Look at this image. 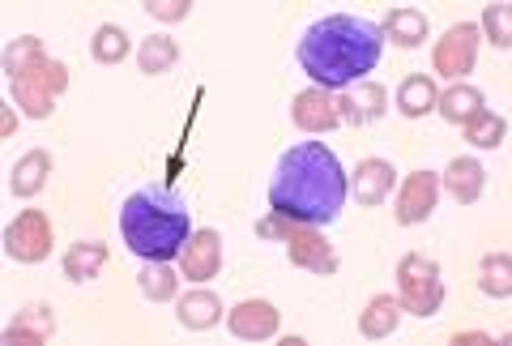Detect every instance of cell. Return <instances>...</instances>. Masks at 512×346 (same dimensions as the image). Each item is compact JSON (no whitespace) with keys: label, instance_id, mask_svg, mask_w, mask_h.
Wrapping results in <instances>:
<instances>
[{"label":"cell","instance_id":"obj_1","mask_svg":"<svg viewBox=\"0 0 512 346\" xmlns=\"http://www.w3.org/2000/svg\"><path fill=\"white\" fill-rule=\"evenodd\" d=\"M346 171L325 141H299L278 159L269 180V210L295 223H333L346 206Z\"/></svg>","mask_w":512,"mask_h":346},{"label":"cell","instance_id":"obj_2","mask_svg":"<svg viewBox=\"0 0 512 346\" xmlns=\"http://www.w3.org/2000/svg\"><path fill=\"white\" fill-rule=\"evenodd\" d=\"M384 35L376 22L355 13H329L312 22L299 39V65L320 90H346L363 73L376 69Z\"/></svg>","mask_w":512,"mask_h":346},{"label":"cell","instance_id":"obj_3","mask_svg":"<svg viewBox=\"0 0 512 346\" xmlns=\"http://www.w3.org/2000/svg\"><path fill=\"white\" fill-rule=\"evenodd\" d=\"M120 231L124 244L141 261H171L188 244V206L171 188H137L120 206Z\"/></svg>","mask_w":512,"mask_h":346},{"label":"cell","instance_id":"obj_4","mask_svg":"<svg viewBox=\"0 0 512 346\" xmlns=\"http://www.w3.org/2000/svg\"><path fill=\"white\" fill-rule=\"evenodd\" d=\"M256 231L269 235V240H282L286 257H291V265H299V270H312L320 278L338 274V253L329 248V240L320 235L312 223H295V218H282V214H269L256 223Z\"/></svg>","mask_w":512,"mask_h":346},{"label":"cell","instance_id":"obj_5","mask_svg":"<svg viewBox=\"0 0 512 346\" xmlns=\"http://www.w3.org/2000/svg\"><path fill=\"white\" fill-rule=\"evenodd\" d=\"M397 304L410 317H431L440 304H444V278H440V265L423 257V253H410L397 265Z\"/></svg>","mask_w":512,"mask_h":346},{"label":"cell","instance_id":"obj_6","mask_svg":"<svg viewBox=\"0 0 512 346\" xmlns=\"http://www.w3.org/2000/svg\"><path fill=\"white\" fill-rule=\"evenodd\" d=\"M69 86V69L60 65V60H39L30 73H22L18 82H13V99H18V107L30 116V120H47L52 116V103H56V94Z\"/></svg>","mask_w":512,"mask_h":346},{"label":"cell","instance_id":"obj_7","mask_svg":"<svg viewBox=\"0 0 512 346\" xmlns=\"http://www.w3.org/2000/svg\"><path fill=\"white\" fill-rule=\"evenodd\" d=\"M5 253L22 265H35L52 253V218L43 210H22L5 227Z\"/></svg>","mask_w":512,"mask_h":346},{"label":"cell","instance_id":"obj_8","mask_svg":"<svg viewBox=\"0 0 512 346\" xmlns=\"http://www.w3.org/2000/svg\"><path fill=\"white\" fill-rule=\"evenodd\" d=\"M478 60V26L474 22H457L444 30V39H436V52H431V65L440 77H461L470 73Z\"/></svg>","mask_w":512,"mask_h":346},{"label":"cell","instance_id":"obj_9","mask_svg":"<svg viewBox=\"0 0 512 346\" xmlns=\"http://www.w3.org/2000/svg\"><path fill=\"white\" fill-rule=\"evenodd\" d=\"M436 201H440V176L436 171H410L402 193H397V206H393V218L402 227H419L436 214Z\"/></svg>","mask_w":512,"mask_h":346},{"label":"cell","instance_id":"obj_10","mask_svg":"<svg viewBox=\"0 0 512 346\" xmlns=\"http://www.w3.org/2000/svg\"><path fill=\"white\" fill-rule=\"evenodd\" d=\"M218 270H222V235L210 231V227L192 231L188 244L180 248V274L188 282H205V278H214Z\"/></svg>","mask_w":512,"mask_h":346},{"label":"cell","instance_id":"obj_11","mask_svg":"<svg viewBox=\"0 0 512 346\" xmlns=\"http://www.w3.org/2000/svg\"><path fill=\"white\" fill-rule=\"evenodd\" d=\"M338 120L350 124V129H363V124H372L384 116V103H389V94H384V86L376 82H359V86H346L338 99Z\"/></svg>","mask_w":512,"mask_h":346},{"label":"cell","instance_id":"obj_12","mask_svg":"<svg viewBox=\"0 0 512 346\" xmlns=\"http://www.w3.org/2000/svg\"><path fill=\"white\" fill-rule=\"evenodd\" d=\"M291 120L299 124L303 133H329V129H338V103H333V94L329 90H299L295 99H291Z\"/></svg>","mask_w":512,"mask_h":346},{"label":"cell","instance_id":"obj_13","mask_svg":"<svg viewBox=\"0 0 512 346\" xmlns=\"http://www.w3.org/2000/svg\"><path fill=\"white\" fill-rule=\"evenodd\" d=\"M227 325H231V334L244 338V342L274 338L278 334V308L269 300H244L227 312Z\"/></svg>","mask_w":512,"mask_h":346},{"label":"cell","instance_id":"obj_14","mask_svg":"<svg viewBox=\"0 0 512 346\" xmlns=\"http://www.w3.org/2000/svg\"><path fill=\"white\" fill-rule=\"evenodd\" d=\"M440 184L448 188V197H453V201H461V206H470V201L483 197V188H487V171H483V163H478V159H470V154H457V159L444 167Z\"/></svg>","mask_w":512,"mask_h":346},{"label":"cell","instance_id":"obj_15","mask_svg":"<svg viewBox=\"0 0 512 346\" xmlns=\"http://www.w3.org/2000/svg\"><path fill=\"white\" fill-rule=\"evenodd\" d=\"M393 163H384V159H363L355 167V176H350V193L359 197V206H380L384 197L393 193Z\"/></svg>","mask_w":512,"mask_h":346},{"label":"cell","instance_id":"obj_16","mask_svg":"<svg viewBox=\"0 0 512 346\" xmlns=\"http://www.w3.org/2000/svg\"><path fill=\"white\" fill-rule=\"evenodd\" d=\"M52 334H56V312L47 304H30L22 317L5 329V342H13V346H39Z\"/></svg>","mask_w":512,"mask_h":346},{"label":"cell","instance_id":"obj_17","mask_svg":"<svg viewBox=\"0 0 512 346\" xmlns=\"http://www.w3.org/2000/svg\"><path fill=\"white\" fill-rule=\"evenodd\" d=\"M47 176H52V154H47V150H30V154H22V159L13 163L9 188L18 197H35L39 188L47 184Z\"/></svg>","mask_w":512,"mask_h":346},{"label":"cell","instance_id":"obj_18","mask_svg":"<svg viewBox=\"0 0 512 346\" xmlns=\"http://www.w3.org/2000/svg\"><path fill=\"white\" fill-rule=\"evenodd\" d=\"M436 99H440V90H436V82H431L427 73H410L406 82L397 86V112L410 116V120L436 112Z\"/></svg>","mask_w":512,"mask_h":346},{"label":"cell","instance_id":"obj_19","mask_svg":"<svg viewBox=\"0 0 512 346\" xmlns=\"http://www.w3.org/2000/svg\"><path fill=\"white\" fill-rule=\"evenodd\" d=\"M402 304L393 300V295H376L372 304L363 308V317H359V334L363 338H389L397 334V325H402Z\"/></svg>","mask_w":512,"mask_h":346},{"label":"cell","instance_id":"obj_20","mask_svg":"<svg viewBox=\"0 0 512 346\" xmlns=\"http://www.w3.org/2000/svg\"><path fill=\"white\" fill-rule=\"evenodd\" d=\"M103 261H107V244L99 240H82V244H73L69 253H64V278L69 282H90V278H99L103 270Z\"/></svg>","mask_w":512,"mask_h":346},{"label":"cell","instance_id":"obj_21","mask_svg":"<svg viewBox=\"0 0 512 346\" xmlns=\"http://www.w3.org/2000/svg\"><path fill=\"white\" fill-rule=\"evenodd\" d=\"M175 321L184 329H214L222 321V300L214 291H188L180 300V312H175Z\"/></svg>","mask_w":512,"mask_h":346},{"label":"cell","instance_id":"obj_22","mask_svg":"<svg viewBox=\"0 0 512 346\" xmlns=\"http://www.w3.org/2000/svg\"><path fill=\"white\" fill-rule=\"evenodd\" d=\"M436 112H440L448 124H466L474 112H483V90H478V86H466V82L448 86L440 99H436Z\"/></svg>","mask_w":512,"mask_h":346},{"label":"cell","instance_id":"obj_23","mask_svg":"<svg viewBox=\"0 0 512 346\" xmlns=\"http://www.w3.org/2000/svg\"><path fill=\"white\" fill-rule=\"evenodd\" d=\"M380 35H389L397 47H419L427 39V13H419V9H393L389 18H384Z\"/></svg>","mask_w":512,"mask_h":346},{"label":"cell","instance_id":"obj_24","mask_svg":"<svg viewBox=\"0 0 512 346\" xmlns=\"http://www.w3.org/2000/svg\"><path fill=\"white\" fill-rule=\"evenodd\" d=\"M175 60H180V47H175L171 35H150L146 43L137 47V65H141V73H150V77L171 73Z\"/></svg>","mask_w":512,"mask_h":346},{"label":"cell","instance_id":"obj_25","mask_svg":"<svg viewBox=\"0 0 512 346\" xmlns=\"http://www.w3.org/2000/svg\"><path fill=\"white\" fill-rule=\"evenodd\" d=\"M137 282H141V295L154 304L175 300V287H180V278H175V270L167 261H146V270L137 274Z\"/></svg>","mask_w":512,"mask_h":346},{"label":"cell","instance_id":"obj_26","mask_svg":"<svg viewBox=\"0 0 512 346\" xmlns=\"http://www.w3.org/2000/svg\"><path fill=\"white\" fill-rule=\"evenodd\" d=\"M504 133H508V120L495 116V112H474L466 120V141H470V146H478V150L504 146Z\"/></svg>","mask_w":512,"mask_h":346},{"label":"cell","instance_id":"obj_27","mask_svg":"<svg viewBox=\"0 0 512 346\" xmlns=\"http://www.w3.org/2000/svg\"><path fill=\"white\" fill-rule=\"evenodd\" d=\"M478 287H483L491 300H508V295H512V257L508 253H487Z\"/></svg>","mask_w":512,"mask_h":346},{"label":"cell","instance_id":"obj_28","mask_svg":"<svg viewBox=\"0 0 512 346\" xmlns=\"http://www.w3.org/2000/svg\"><path fill=\"white\" fill-rule=\"evenodd\" d=\"M39 60H47V52H43V39H35V35H22L18 43H9V52H5V73H9V82H18V77L35 69Z\"/></svg>","mask_w":512,"mask_h":346},{"label":"cell","instance_id":"obj_29","mask_svg":"<svg viewBox=\"0 0 512 346\" xmlns=\"http://www.w3.org/2000/svg\"><path fill=\"white\" fill-rule=\"evenodd\" d=\"M128 35H124V26H99L94 30V39H90V52H94V60H99V65H120V60L128 56Z\"/></svg>","mask_w":512,"mask_h":346},{"label":"cell","instance_id":"obj_30","mask_svg":"<svg viewBox=\"0 0 512 346\" xmlns=\"http://www.w3.org/2000/svg\"><path fill=\"white\" fill-rule=\"evenodd\" d=\"M508 22H512V9H508V5H487V9H483V30L491 35V43L500 47V52H508V47H512Z\"/></svg>","mask_w":512,"mask_h":346},{"label":"cell","instance_id":"obj_31","mask_svg":"<svg viewBox=\"0 0 512 346\" xmlns=\"http://www.w3.org/2000/svg\"><path fill=\"white\" fill-rule=\"evenodd\" d=\"M146 13H150V18H158V22H184L192 13V5H188V0H150Z\"/></svg>","mask_w":512,"mask_h":346},{"label":"cell","instance_id":"obj_32","mask_svg":"<svg viewBox=\"0 0 512 346\" xmlns=\"http://www.w3.org/2000/svg\"><path fill=\"white\" fill-rule=\"evenodd\" d=\"M453 342H457V346H474V342H478V346H491L495 338H491V334H453Z\"/></svg>","mask_w":512,"mask_h":346}]
</instances>
